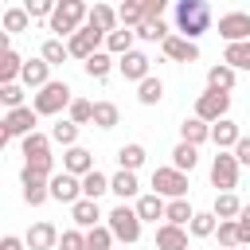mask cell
<instances>
[{"label":"cell","instance_id":"1","mask_svg":"<svg viewBox=\"0 0 250 250\" xmlns=\"http://www.w3.org/2000/svg\"><path fill=\"white\" fill-rule=\"evenodd\" d=\"M172 20H176V35L199 43V35L211 31V4L207 0H176Z\"/></svg>","mask_w":250,"mask_h":250},{"label":"cell","instance_id":"2","mask_svg":"<svg viewBox=\"0 0 250 250\" xmlns=\"http://www.w3.org/2000/svg\"><path fill=\"white\" fill-rule=\"evenodd\" d=\"M105 227L113 230V238H117L121 246H137V242H141V230H145L137 207H129V203H113V207L105 211Z\"/></svg>","mask_w":250,"mask_h":250},{"label":"cell","instance_id":"3","mask_svg":"<svg viewBox=\"0 0 250 250\" xmlns=\"http://www.w3.org/2000/svg\"><path fill=\"white\" fill-rule=\"evenodd\" d=\"M78 94L70 90V82H47L39 94H31V109L39 113V117H59V113H66L70 109V102H74Z\"/></svg>","mask_w":250,"mask_h":250},{"label":"cell","instance_id":"4","mask_svg":"<svg viewBox=\"0 0 250 250\" xmlns=\"http://www.w3.org/2000/svg\"><path fill=\"white\" fill-rule=\"evenodd\" d=\"M51 145H55V141H51V133H39V129H35L31 137H23V141H20L23 164H27L31 172L47 176V180L55 176V156H51Z\"/></svg>","mask_w":250,"mask_h":250},{"label":"cell","instance_id":"5","mask_svg":"<svg viewBox=\"0 0 250 250\" xmlns=\"http://www.w3.org/2000/svg\"><path fill=\"white\" fill-rule=\"evenodd\" d=\"M86 20H90V8H86L82 0H59V8H55V16H51V31H55V39L66 43L74 31L86 27Z\"/></svg>","mask_w":250,"mask_h":250},{"label":"cell","instance_id":"6","mask_svg":"<svg viewBox=\"0 0 250 250\" xmlns=\"http://www.w3.org/2000/svg\"><path fill=\"white\" fill-rule=\"evenodd\" d=\"M148 188L160 195V199H188V172H180V168H172V164H160V168H152V180H148Z\"/></svg>","mask_w":250,"mask_h":250},{"label":"cell","instance_id":"7","mask_svg":"<svg viewBox=\"0 0 250 250\" xmlns=\"http://www.w3.org/2000/svg\"><path fill=\"white\" fill-rule=\"evenodd\" d=\"M207 176H211L215 195H219V191H234V188H238V176H242V164L234 160V152H215Z\"/></svg>","mask_w":250,"mask_h":250},{"label":"cell","instance_id":"8","mask_svg":"<svg viewBox=\"0 0 250 250\" xmlns=\"http://www.w3.org/2000/svg\"><path fill=\"white\" fill-rule=\"evenodd\" d=\"M4 129H0V141L8 145V141H23V137H31L35 133V125H39V113L31 109V105H23V109H12V113H4V121H0Z\"/></svg>","mask_w":250,"mask_h":250},{"label":"cell","instance_id":"9","mask_svg":"<svg viewBox=\"0 0 250 250\" xmlns=\"http://www.w3.org/2000/svg\"><path fill=\"white\" fill-rule=\"evenodd\" d=\"M195 117L207 121V125H219L223 117H230V94L223 90H203L195 98Z\"/></svg>","mask_w":250,"mask_h":250},{"label":"cell","instance_id":"10","mask_svg":"<svg viewBox=\"0 0 250 250\" xmlns=\"http://www.w3.org/2000/svg\"><path fill=\"white\" fill-rule=\"evenodd\" d=\"M215 31H219L223 43H250V12H242V8L223 12L219 23H215Z\"/></svg>","mask_w":250,"mask_h":250},{"label":"cell","instance_id":"11","mask_svg":"<svg viewBox=\"0 0 250 250\" xmlns=\"http://www.w3.org/2000/svg\"><path fill=\"white\" fill-rule=\"evenodd\" d=\"M20 188H23V203H27V207H43V203L51 199V180L39 176V172H31L27 164L20 168Z\"/></svg>","mask_w":250,"mask_h":250},{"label":"cell","instance_id":"12","mask_svg":"<svg viewBox=\"0 0 250 250\" xmlns=\"http://www.w3.org/2000/svg\"><path fill=\"white\" fill-rule=\"evenodd\" d=\"M117 70H121V78L125 82H145V78H152V59L145 55V51H129V55H121L117 59Z\"/></svg>","mask_w":250,"mask_h":250},{"label":"cell","instance_id":"13","mask_svg":"<svg viewBox=\"0 0 250 250\" xmlns=\"http://www.w3.org/2000/svg\"><path fill=\"white\" fill-rule=\"evenodd\" d=\"M59 238H62V230H59L55 223H47V219L31 223V227H27V234H23L27 250H59Z\"/></svg>","mask_w":250,"mask_h":250},{"label":"cell","instance_id":"14","mask_svg":"<svg viewBox=\"0 0 250 250\" xmlns=\"http://www.w3.org/2000/svg\"><path fill=\"white\" fill-rule=\"evenodd\" d=\"M51 199L74 207V203L82 199V180L70 176V172H55V176H51Z\"/></svg>","mask_w":250,"mask_h":250},{"label":"cell","instance_id":"15","mask_svg":"<svg viewBox=\"0 0 250 250\" xmlns=\"http://www.w3.org/2000/svg\"><path fill=\"white\" fill-rule=\"evenodd\" d=\"M109 195H117V203H129V199L137 203V199L145 195V191H141L137 172H121V168H117V172L109 176Z\"/></svg>","mask_w":250,"mask_h":250},{"label":"cell","instance_id":"16","mask_svg":"<svg viewBox=\"0 0 250 250\" xmlns=\"http://www.w3.org/2000/svg\"><path fill=\"white\" fill-rule=\"evenodd\" d=\"M160 51H164L168 62H195V59H199V43H191V39H184V35H168V39L160 43Z\"/></svg>","mask_w":250,"mask_h":250},{"label":"cell","instance_id":"17","mask_svg":"<svg viewBox=\"0 0 250 250\" xmlns=\"http://www.w3.org/2000/svg\"><path fill=\"white\" fill-rule=\"evenodd\" d=\"M238 141H242V129H238L234 117H223L219 125H211V145H215V152H234Z\"/></svg>","mask_w":250,"mask_h":250},{"label":"cell","instance_id":"18","mask_svg":"<svg viewBox=\"0 0 250 250\" xmlns=\"http://www.w3.org/2000/svg\"><path fill=\"white\" fill-rule=\"evenodd\" d=\"M102 207H98V199H78L74 207H70V227H78V230H94V227H102Z\"/></svg>","mask_w":250,"mask_h":250},{"label":"cell","instance_id":"19","mask_svg":"<svg viewBox=\"0 0 250 250\" xmlns=\"http://www.w3.org/2000/svg\"><path fill=\"white\" fill-rule=\"evenodd\" d=\"M62 172H70V176H90L94 172V152L90 148H82V145H74V148H66L62 152Z\"/></svg>","mask_w":250,"mask_h":250},{"label":"cell","instance_id":"20","mask_svg":"<svg viewBox=\"0 0 250 250\" xmlns=\"http://www.w3.org/2000/svg\"><path fill=\"white\" fill-rule=\"evenodd\" d=\"M133 207H137L141 223H156V227H160V223H164V211H168V199H160L156 191H145Z\"/></svg>","mask_w":250,"mask_h":250},{"label":"cell","instance_id":"21","mask_svg":"<svg viewBox=\"0 0 250 250\" xmlns=\"http://www.w3.org/2000/svg\"><path fill=\"white\" fill-rule=\"evenodd\" d=\"M20 82H23L31 94H39V90H43L47 82H55V78H51V66H47L43 59H27V62H23V74H20Z\"/></svg>","mask_w":250,"mask_h":250},{"label":"cell","instance_id":"22","mask_svg":"<svg viewBox=\"0 0 250 250\" xmlns=\"http://www.w3.org/2000/svg\"><path fill=\"white\" fill-rule=\"evenodd\" d=\"M145 160H148V148H145L141 141H129V145L117 148V168H121V172H141Z\"/></svg>","mask_w":250,"mask_h":250},{"label":"cell","instance_id":"23","mask_svg":"<svg viewBox=\"0 0 250 250\" xmlns=\"http://www.w3.org/2000/svg\"><path fill=\"white\" fill-rule=\"evenodd\" d=\"M188 227H172V223H160L156 227V250H188Z\"/></svg>","mask_w":250,"mask_h":250},{"label":"cell","instance_id":"24","mask_svg":"<svg viewBox=\"0 0 250 250\" xmlns=\"http://www.w3.org/2000/svg\"><path fill=\"white\" fill-rule=\"evenodd\" d=\"M180 141L199 148V145H207V141H211V125H207V121H199V117L191 113V117H184V121H180Z\"/></svg>","mask_w":250,"mask_h":250},{"label":"cell","instance_id":"25","mask_svg":"<svg viewBox=\"0 0 250 250\" xmlns=\"http://www.w3.org/2000/svg\"><path fill=\"white\" fill-rule=\"evenodd\" d=\"M242 207H246V203H242L234 191H219V195H215V203H211V211H215V219H219V223H234V219L242 215Z\"/></svg>","mask_w":250,"mask_h":250},{"label":"cell","instance_id":"26","mask_svg":"<svg viewBox=\"0 0 250 250\" xmlns=\"http://www.w3.org/2000/svg\"><path fill=\"white\" fill-rule=\"evenodd\" d=\"M23 62H27V59H20V51H16V47L0 51V86H12V82H20V74H23Z\"/></svg>","mask_w":250,"mask_h":250},{"label":"cell","instance_id":"27","mask_svg":"<svg viewBox=\"0 0 250 250\" xmlns=\"http://www.w3.org/2000/svg\"><path fill=\"white\" fill-rule=\"evenodd\" d=\"M82 70H86V78H94V82H105V78L117 70V59H113L109 51H98L94 59H86V62H82Z\"/></svg>","mask_w":250,"mask_h":250},{"label":"cell","instance_id":"28","mask_svg":"<svg viewBox=\"0 0 250 250\" xmlns=\"http://www.w3.org/2000/svg\"><path fill=\"white\" fill-rule=\"evenodd\" d=\"M234 82H238V70H234V66H227V62L207 66V90H223V94H230Z\"/></svg>","mask_w":250,"mask_h":250},{"label":"cell","instance_id":"29","mask_svg":"<svg viewBox=\"0 0 250 250\" xmlns=\"http://www.w3.org/2000/svg\"><path fill=\"white\" fill-rule=\"evenodd\" d=\"M121 125V109L109 102V98H102V102H94V129H102V133H109V129H117Z\"/></svg>","mask_w":250,"mask_h":250},{"label":"cell","instance_id":"30","mask_svg":"<svg viewBox=\"0 0 250 250\" xmlns=\"http://www.w3.org/2000/svg\"><path fill=\"white\" fill-rule=\"evenodd\" d=\"M86 23H90V27H98V31H105V35L121 27V20H117V8H109V4H94Z\"/></svg>","mask_w":250,"mask_h":250},{"label":"cell","instance_id":"31","mask_svg":"<svg viewBox=\"0 0 250 250\" xmlns=\"http://www.w3.org/2000/svg\"><path fill=\"white\" fill-rule=\"evenodd\" d=\"M23 31H31V16H27V8H23V4L4 8V35H23Z\"/></svg>","mask_w":250,"mask_h":250},{"label":"cell","instance_id":"32","mask_svg":"<svg viewBox=\"0 0 250 250\" xmlns=\"http://www.w3.org/2000/svg\"><path fill=\"white\" fill-rule=\"evenodd\" d=\"M133 43H137V31H129V27H117V31H109V35H105V51H109L113 59H121V55H129V51H137Z\"/></svg>","mask_w":250,"mask_h":250},{"label":"cell","instance_id":"33","mask_svg":"<svg viewBox=\"0 0 250 250\" xmlns=\"http://www.w3.org/2000/svg\"><path fill=\"white\" fill-rule=\"evenodd\" d=\"M78 133H82V129H78L70 117H59V121L51 125V141H55V145H62V152L78 145Z\"/></svg>","mask_w":250,"mask_h":250},{"label":"cell","instance_id":"34","mask_svg":"<svg viewBox=\"0 0 250 250\" xmlns=\"http://www.w3.org/2000/svg\"><path fill=\"white\" fill-rule=\"evenodd\" d=\"M172 156V168H180V172H195V164H199V148L195 145H184V141H176V148L168 152Z\"/></svg>","mask_w":250,"mask_h":250},{"label":"cell","instance_id":"35","mask_svg":"<svg viewBox=\"0 0 250 250\" xmlns=\"http://www.w3.org/2000/svg\"><path fill=\"white\" fill-rule=\"evenodd\" d=\"M191 219H195V207H191L188 199H168L164 223H172V227H191Z\"/></svg>","mask_w":250,"mask_h":250},{"label":"cell","instance_id":"36","mask_svg":"<svg viewBox=\"0 0 250 250\" xmlns=\"http://www.w3.org/2000/svg\"><path fill=\"white\" fill-rule=\"evenodd\" d=\"M168 35H176V27H168L164 20H145L137 27V39H145V43H164Z\"/></svg>","mask_w":250,"mask_h":250},{"label":"cell","instance_id":"37","mask_svg":"<svg viewBox=\"0 0 250 250\" xmlns=\"http://www.w3.org/2000/svg\"><path fill=\"white\" fill-rule=\"evenodd\" d=\"M39 59H43L47 66H62V62L70 59V51H66V43H62V39H55V35H51V39H43Z\"/></svg>","mask_w":250,"mask_h":250},{"label":"cell","instance_id":"38","mask_svg":"<svg viewBox=\"0 0 250 250\" xmlns=\"http://www.w3.org/2000/svg\"><path fill=\"white\" fill-rule=\"evenodd\" d=\"M215 230H219V219H215V211H195V219H191L188 234H191V238H215Z\"/></svg>","mask_w":250,"mask_h":250},{"label":"cell","instance_id":"39","mask_svg":"<svg viewBox=\"0 0 250 250\" xmlns=\"http://www.w3.org/2000/svg\"><path fill=\"white\" fill-rule=\"evenodd\" d=\"M137 102H141V105H160V102H164V82H160L156 74L145 78V82L137 86Z\"/></svg>","mask_w":250,"mask_h":250},{"label":"cell","instance_id":"40","mask_svg":"<svg viewBox=\"0 0 250 250\" xmlns=\"http://www.w3.org/2000/svg\"><path fill=\"white\" fill-rule=\"evenodd\" d=\"M105 191H109V176L105 172L94 168L90 176H82V199H102Z\"/></svg>","mask_w":250,"mask_h":250},{"label":"cell","instance_id":"41","mask_svg":"<svg viewBox=\"0 0 250 250\" xmlns=\"http://www.w3.org/2000/svg\"><path fill=\"white\" fill-rule=\"evenodd\" d=\"M223 62L234 70H250V43H227L223 47Z\"/></svg>","mask_w":250,"mask_h":250},{"label":"cell","instance_id":"42","mask_svg":"<svg viewBox=\"0 0 250 250\" xmlns=\"http://www.w3.org/2000/svg\"><path fill=\"white\" fill-rule=\"evenodd\" d=\"M117 20H121V27H129V31H137V27L145 23V4H137V0H129V4H121V8H117Z\"/></svg>","mask_w":250,"mask_h":250},{"label":"cell","instance_id":"43","mask_svg":"<svg viewBox=\"0 0 250 250\" xmlns=\"http://www.w3.org/2000/svg\"><path fill=\"white\" fill-rule=\"evenodd\" d=\"M66 117H70L78 129H82V125H94V102H90V98H74L70 109H66Z\"/></svg>","mask_w":250,"mask_h":250},{"label":"cell","instance_id":"44","mask_svg":"<svg viewBox=\"0 0 250 250\" xmlns=\"http://www.w3.org/2000/svg\"><path fill=\"white\" fill-rule=\"evenodd\" d=\"M117 246V238H113V230L102 223V227H94V230H86V250H113Z\"/></svg>","mask_w":250,"mask_h":250},{"label":"cell","instance_id":"45","mask_svg":"<svg viewBox=\"0 0 250 250\" xmlns=\"http://www.w3.org/2000/svg\"><path fill=\"white\" fill-rule=\"evenodd\" d=\"M23 94H27V86L23 82H12V86H0V102H4V109L12 113V109H23L27 102H23Z\"/></svg>","mask_w":250,"mask_h":250},{"label":"cell","instance_id":"46","mask_svg":"<svg viewBox=\"0 0 250 250\" xmlns=\"http://www.w3.org/2000/svg\"><path fill=\"white\" fill-rule=\"evenodd\" d=\"M215 238H219L223 250H238V246H242V242H238V219H234V223H219Z\"/></svg>","mask_w":250,"mask_h":250},{"label":"cell","instance_id":"47","mask_svg":"<svg viewBox=\"0 0 250 250\" xmlns=\"http://www.w3.org/2000/svg\"><path fill=\"white\" fill-rule=\"evenodd\" d=\"M23 8H27V16H31V20H47V23H51V16H55V8H59V4H55V0H27Z\"/></svg>","mask_w":250,"mask_h":250},{"label":"cell","instance_id":"48","mask_svg":"<svg viewBox=\"0 0 250 250\" xmlns=\"http://www.w3.org/2000/svg\"><path fill=\"white\" fill-rule=\"evenodd\" d=\"M59 250H86V230L66 227V230H62V238H59Z\"/></svg>","mask_w":250,"mask_h":250},{"label":"cell","instance_id":"49","mask_svg":"<svg viewBox=\"0 0 250 250\" xmlns=\"http://www.w3.org/2000/svg\"><path fill=\"white\" fill-rule=\"evenodd\" d=\"M238 242L242 246H250V203L242 207V215H238Z\"/></svg>","mask_w":250,"mask_h":250},{"label":"cell","instance_id":"50","mask_svg":"<svg viewBox=\"0 0 250 250\" xmlns=\"http://www.w3.org/2000/svg\"><path fill=\"white\" fill-rule=\"evenodd\" d=\"M164 12H168L164 0H145V20H164Z\"/></svg>","mask_w":250,"mask_h":250},{"label":"cell","instance_id":"51","mask_svg":"<svg viewBox=\"0 0 250 250\" xmlns=\"http://www.w3.org/2000/svg\"><path fill=\"white\" fill-rule=\"evenodd\" d=\"M234 160H238L242 168H250V137H246V133H242V141L234 145Z\"/></svg>","mask_w":250,"mask_h":250},{"label":"cell","instance_id":"52","mask_svg":"<svg viewBox=\"0 0 250 250\" xmlns=\"http://www.w3.org/2000/svg\"><path fill=\"white\" fill-rule=\"evenodd\" d=\"M0 250H27V242H23L20 234H4V238H0Z\"/></svg>","mask_w":250,"mask_h":250},{"label":"cell","instance_id":"53","mask_svg":"<svg viewBox=\"0 0 250 250\" xmlns=\"http://www.w3.org/2000/svg\"><path fill=\"white\" fill-rule=\"evenodd\" d=\"M121 250H125V246H121Z\"/></svg>","mask_w":250,"mask_h":250}]
</instances>
